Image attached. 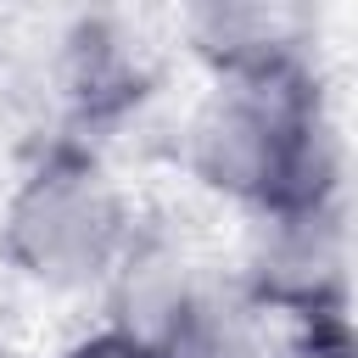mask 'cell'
Returning a JSON list of instances; mask_svg holds the SVG:
<instances>
[{"label": "cell", "mask_w": 358, "mask_h": 358, "mask_svg": "<svg viewBox=\"0 0 358 358\" xmlns=\"http://www.w3.org/2000/svg\"><path fill=\"white\" fill-rule=\"evenodd\" d=\"M22 235H39V263H84L101 246V213L84 185H45L22 207Z\"/></svg>", "instance_id": "1"}, {"label": "cell", "mask_w": 358, "mask_h": 358, "mask_svg": "<svg viewBox=\"0 0 358 358\" xmlns=\"http://www.w3.org/2000/svg\"><path fill=\"white\" fill-rule=\"evenodd\" d=\"M78 358H140V352H129V347H95V352H78Z\"/></svg>", "instance_id": "2"}]
</instances>
